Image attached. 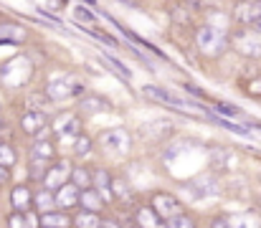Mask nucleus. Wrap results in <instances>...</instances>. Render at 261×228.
Listing matches in <instances>:
<instances>
[{"label": "nucleus", "mask_w": 261, "mask_h": 228, "mask_svg": "<svg viewBox=\"0 0 261 228\" xmlns=\"http://www.w3.org/2000/svg\"><path fill=\"white\" fill-rule=\"evenodd\" d=\"M8 203H10V211H15V213L33 211V185L31 183H15L8 193Z\"/></svg>", "instance_id": "obj_14"}, {"label": "nucleus", "mask_w": 261, "mask_h": 228, "mask_svg": "<svg viewBox=\"0 0 261 228\" xmlns=\"http://www.w3.org/2000/svg\"><path fill=\"white\" fill-rule=\"evenodd\" d=\"M91 188L101 195V200L109 206H114V193H112V172L107 167H91Z\"/></svg>", "instance_id": "obj_18"}, {"label": "nucleus", "mask_w": 261, "mask_h": 228, "mask_svg": "<svg viewBox=\"0 0 261 228\" xmlns=\"http://www.w3.org/2000/svg\"><path fill=\"white\" fill-rule=\"evenodd\" d=\"M261 18V0H233L231 20L233 26H256Z\"/></svg>", "instance_id": "obj_12"}, {"label": "nucleus", "mask_w": 261, "mask_h": 228, "mask_svg": "<svg viewBox=\"0 0 261 228\" xmlns=\"http://www.w3.org/2000/svg\"><path fill=\"white\" fill-rule=\"evenodd\" d=\"M228 51H236L244 59H261V33L254 26H233L228 31Z\"/></svg>", "instance_id": "obj_5"}, {"label": "nucleus", "mask_w": 261, "mask_h": 228, "mask_svg": "<svg viewBox=\"0 0 261 228\" xmlns=\"http://www.w3.org/2000/svg\"><path fill=\"white\" fill-rule=\"evenodd\" d=\"M33 211L41 216V213H48V211H56V195L54 190L48 188H33Z\"/></svg>", "instance_id": "obj_22"}, {"label": "nucleus", "mask_w": 261, "mask_h": 228, "mask_svg": "<svg viewBox=\"0 0 261 228\" xmlns=\"http://www.w3.org/2000/svg\"><path fill=\"white\" fill-rule=\"evenodd\" d=\"M79 193H82V190H79L74 183H64L59 190H54V195H56V208L74 213V211L79 208Z\"/></svg>", "instance_id": "obj_19"}, {"label": "nucleus", "mask_w": 261, "mask_h": 228, "mask_svg": "<svg viewBox=\"0 0 261 228\" xmlns=\"http://www.w3.org/2000/svg\"><path fill=\"white\" fill-rule=\"evenodd\" d=\"M239 89L244 96L254 99V102H261V74H254L249 79H239Z\"/></svg>", "instance_id": "obj_27"}, {"label": "nucleus", "mask_w": 261, "mask_h": 228, "mask_svg": "<svg viewBox=\"0 0 261 228\" xmlns=\"http://www.w3.org/2000/svg\"><path fill=\"white\" fill-rule=\"evenodd\" d=\"M43 94L48 96L51 104H61V102H69V99H79L82 94H87V86L74 71H56L46 81L43 86Z\"/></svg>", "instance_id": "obj_3"}, {"label": "nucleus", "mask_w": 261, "mask_h": 228, "mask_svg": "<svg viewBox=\"0 0 261 228\" xmlns=\"http://www.w3.org/2000/svg\"><path fill=\"white\" fill-rule=\"evenodd\" d=\"M71 167H74V160L71 157H56L54 162H48L46 167V175L41 180V188H48V190H59L64 183H69L71 178Z\"/></svg>", "instance_id": "obj_10"}, {"label": "nucleus", "mask_w": 261, "mask_h": 228, "mask_svg": "<svg viewBox=\"0 0 261 228\" xmlns=\"http://www.w3.org/2000/svg\"><path fill=\"white\" fill-rule=\"evenodd\" d=\"M48 132H51V137L56 140V145L71 147V142L84 132V117H82L76 109H61V112H56V117L51 119Z\"/></svg>", "instance_id": "obj_4"}, {"label": "nucleus", "mask_w": 261, "mask_h": 228, "mask_svg": "<svg viewBox=\"0 0 261 228\" xmlns=\"http://www.w3.org/2000/svg\"><path fill=\"white\" fill-rule=\"evenodd\" d=\"M104 213H91V211H74L71 228H99Z\"/></svg>", "instance_id": "obj_26"}, {"label": "nucleus", "mask_w": 261, "mask_h": 228, "mask_svg": "<svg viewBox=\"0 0 261 228\" xmlns=\"http://www.w3.org/2000/svg\"><path fill=\"white\" fill-rule=\"evenodd\" d=\"M182 89H185L188 94H193L195 99H203V102H213V99H211V96H208V94H205L203 89H198L195 84H182Z\"/></svg>", "instance_id": "obj_36"}, {"label": "nucleus", "mask_w": 261, "mask_h": 228, "mask_svg": "<svg viewBox=\"0 0 261 228\" xmlns=\"http://www.w3.org/2000/svg\"><path fill=\"white\" fill-rule=\"evenodd\" d=\"M71 216L69 211H48V213H41V228H71Z\"/></svg>", "instance_id": "obj_23"}, {"label": "nucleus", "mask_w": 261, "mask_h": 228, "mask_svg": "<svg viewBox=\"0 0 261 228\" xmlns=\"http://www.w3.org/2000/svg\"><path fill=\"white\" fill-rule=\"evenodd\" d=\"M180 190L182 193H190L193 200H208V198H216L221 195V180L216 178V172H200L185 183H180Z\"/></svg>", "instance_id": "obj_6"}, {"label": "nucleus", "mask_w": 261, "mask_h": 228, "mask_svg": "<svg viewBox=\"0 0 261 228\" xmlns=\"http://www.w3.org/2000/svg\"><path fill=\"white\" fill-rule=\"evenodd\" d=\"M48 107H51V102L43 94V89L41 91H28V96H25V112H46Z\"/></svg>", "instance_id": "obj_30"}, {"label": "nucleus", "mask_w": 261, "mask_h": 228, "mask_svg": "<svg viewBox=\"0 0 261 228\" xmlns=\"http://www.w3.org/2000/svg\"><path fill=\"white\" fill-rule=\"evenodd\" d=\"M33 71H36V69H33L31 59L20 54V56L10 59L5 66H0V79H3V84L10 86V89H23V86L31 81Z\"/></svg>", "instance_id": "obj_8"}, {"label": "nucleus", "mask_w": 261, "mask_h": 228, "mask_svg": "<svg viewBox=\"0 0 261 228\" xmlns=\"http://www.w3.org/2000/svg\"><path fill=\"white\" fill-rule=\"evenodd\" d=\"M10 183H13V170L0 165V190H3V188H8Z\"/></svg>", "instance_id": "obj_37"}, {"label": "nucleus", "mask_w": 261, "mask_h": 228, "mask_svg": "<svg viewBox=\"0 0 261 228\" xmlns=\"http://www.w3.org/2000/svg\"><path fill=\"white\" fill-rule=\"evenodd\" d=\"M94 142L104 152L129 155V150H132V132L124 130V127H107V130H99V132H96Z\"/></svg>", "instance_id": "obj_7"}, {"label": "nucleus", "mask_w": 261, "mask_h": 228, "mask_svg": "<svg viewBox=\"0 0 261 228\" xmlns=\"http://www.w3.org/2000/svg\"><path fill=\"white\" fill-rule=\"evenodd\" d=\"M94 147H96V142H94V137L89 135L87 130L71 142V157H76V160H87V157H91V152H94Z\"/></svg>", "instance_id": "obj_24"}, {"label": "nucleus", "mask_w": 261, "mask_h": 228, "mask_svg": "<svg viewBox=\"0 0 261 228\" xmlns=\"http://www.w3.org/2000/svg\"><path fill=\"white\" fill-rule=\"evenodd\" d=\"M76 211H91V213H104L107 211V203L101 200V195L94 190V188H84L79 193V208Z\"/></svg>", "instance_id": "obj_21"}, {"label": "nucleus", "mask_w": 261, "mask_h": 228, "mask_svg": "<svg viewBox=\"0 0 261 228\" xmlns=\"http://www.w3.org/2000/svg\"><path fill=\"white\" fill-rule=\"evenodd\" d=\"M69 183H74V185H76L79 190H84V188H91V167H89V165H82V162H74Z\"/></svg>", "instance_id": "obj_28"}, {"label": "nucleus", "mask_w": 261, "mask_h": 228, "mask_svg": "<svg viewBox=\"0 0 261 228\" xmlns=\"http://www.w3.org/2000/svg\"><path fill=\"white\" fill-rule=\"evenodd\" d=\"M71 15H74L76 26H82V28H94V26H99L96 13H94V10H89V5H74Z\"/></svg>", "instance_id": "obj_29"}, {"label": "nucleus", "mask_w": 261, "mask_h": 228, "mask_svg": "<svg viewBox=\"0 0 261 228\" xmlns=\"http://www.w3.org/2000/svg\"><path fill=\"white\" fill-rule=\"evenodd\" d=\"M168 228H200L198 226V221H195V216L193 213H180V216H175L168 221Z\"/></svg>", "instance_id": "obj_33"}, {"label": "nucleus", "mask_w": 261, "mask_h": 228, "mask_svg": "<svg viewBox=\"0 0 261 228\" xmlns=\"http://www.w3.org/2000/svg\"><path fill=\"white\" fill-rule=\"evenodd\" d=\"M112 193H114V206H122V208H129L137 206V190L132 188V183L124 178V175H114L112 172Z\"/></svg>", "instance_id": "obj_15"}, {"label": "nucleus", "mask_w": 261, "mask_h": 228, "mask_svg": "<svg viewBox=\"0 0 261 228\" xmlns=\"http://www.w3.org/2000/svg\"><path fill=\"white\" fill-rule=\"evenodd\" d=\"M193 46L203 59L216 61L228 51V31H223L213 23H200L193 31Z\"/></svg>", "instance_id": "obj_1"}, {"label": "nucleus", "mask_w": 261, "mask_h": 228, "mask_svg": "<svg viewBox=\"0 0 261 228\" xmlns=\"http://www.w3.org/2000/svg\"><path fill=\"white\" fill-rule=\"evenodd\" d=\"M101 59H104L107 64H112V71L119 76L122 81H132V69H129V66H124L117 56H112V54H101Z\"/></svg>", "instance_id": "obj_32"}, {"label": "nucleus", "mask_w": 261, "mask_h": 228, "mask_svg": "<svg viewBox=\"0 0 261 228\" xmlns=\"http://www.w3.org/2000/svg\"><path fill=\"white\" fill-rule=\"evenodd\" d=\"M147 206L168 223L170 218H175V216H180V213H185V203L175 195V193H170V190H150L147 193Z\"/></svg>", "instance_id": "obj_9"}, {"label": "nucleus", "mask_w": 261, "mask_h": 228, "mask_svg": "<svg viewBox=\"0 0 261 228\" xmlns=\"http://www.w3.org/2000/svg\"><path fill=\"white\" fill-rule=\"evenodd\" d=\"M208 228H231V223H228L226 213H216L208 218Z\"/></svg>", "instance_id": "obj_35"}, {"label": "nucleus", "mask_w": 261, "mask_h": 228, "mask_svg": "<svg viewBox=\"0 0 261 228\" xmlns=\"http://www.w3.org/2000/svg\"><path fill=\"white\" fill-rule=\"evenodd\" d=\"M132 228H168V223L147 203H140L132 206Z\"/></svg>", "instance_id": "obj_17"}, {"label": "nucleus", "mask_w": 261, "mask_h": 228, "mask_svg": "<svg viewBox=\"0 0 261 228\" xmlns=\"http://www.w3.org/2000/svg\"><path fill=\"white\" fill-rule=\"evenodd\" d=\"M0 165L3 167H10V170L18 165V150L8 140H0Z\"/></svg>", "instance_id": "obj_31"}, {"label": "nucleus", "mask_w": 261, "mask_h": 228, "mask_svg": "<svg viewBox=\"0 0 261 228\" xmlns=\"http://www.w3.org/2000/svg\"><path fill=\"white\" fill-rule=\"evenodd\" d=\"M112 109H114V104H112V99H107L104 94L87 91V94H82V96L76 99V112H79L82 117H89V114H107V112H112Z\"/></svg>", "instance_id": "obj_13"}, {"label": "nucleus", "mask_w": 261, "mask_h": 228, "mask_svg": "<svg viewBox=\"0 0 261 228\" xmlns=\"http://www.w3.org/2000/svg\"><path fill=\"white\" fill-rule=\"evenodd\" d=\"M25 38H28V31L20 23H13V20H3L0 23V46L3 43L20 46V43H25Z\"/></svg>", "instance_id": "obj_20"}, {"label": "nucleus", "mask_w": 261, "mask_h": 228, "mask_svg": "<svg viewBox=\"0 0 261 228\" xmlns=\"http://www.w3.org/2000/svg\"><path fill=\"white\" fill-rule=\"evenodd\" d=\"M5 228H31V226H28V221H25V213L10 211V213L5 216Z\"/></svg>", "instance_id": "obj_34"}, {"label": "nucleus", "mask_w": 261, "mask_h": 228, "mask_svg": "<svg viewBox=\"0 0 261 228\" xmlns=\"http://www.w3.org/2000/svg\"><path fill=\"white\" fill-rule=\"evenodd\" d=\"M99 228H124V226H122L117 218H112V216H104V218H101V226H99Z\"/></svg>", "instance_id": "obj_38"}, {"label": "nucleus", "mask_w": 261, "mask_h": 228, "mask_svg": "<svg viewBox=\"0 0 261 228\" xmlns=\"http://www.w3.org/2000/svg\"><path fill=\"white\" fill-rule=\"evenodd\" d=\"M56 157H59V145H56V140H54V137H48V135H43V137L33 140V142H31V147H28V160L54 162Z\"/></svg>", "instance_id": "obj_16"}, {"label": "nucleus", "mask_w": 261, "mask_h": 228, "mask_svg": "<svg viewBox=\"0 0 261 228\" xmlns=\"http://www.w3.org/2000/svg\"><path fill=\"white\" fill-rule=\"evenodd\" d=\"M231 228H261V216L251 211H241V213H226Z\"/></svg>", "instance_id": "obj_25"}, {"label": "nucleus", "mask_w": 261, "mask_h": 228, "mask_svg": "<svg viewBox=\"0 0 261 228\" xmlns=\"http://www.w3.org/2000/svg\"><path fill=\"white\" fill-rule=\"evenodd\" d=\"M254 28H256V31H259V33H261V18H259V20H256V26H254Z\"/></svg>", "instance_id": "obj_40"}, {"label": "nucleus", "mask_w": 261, "mask_h": 228, "mask_svg": "<svg viewBox=\"0 0 261 228\" xmlns=\"http://www.w3.org/2000/svg\"><path fill=\"white\" fill-rule=\"evenodd\" d=\"M142 96L150 99V102H158V104H163V107L177 109V112L185 114V117H208V109H205V107H200V104H195V102L180 96V94L173 91L170 86L145 84V86H142Z\"/></svg>", "instance_id": "obj_2"}, {"label": "nucleus", "mask_w": 261, "mask_h": 228, "mask_svg": "<svg viewBox=\"0 0 261 228\" xmlns=\"http://www.w3.org/2000/svg\"><path fill=\"white\" fill-rule=\"evenodd\" d=\"M3 130H5V119H3V114H0V135H3Z\"/></svg>", "instance_id": "obj_39"}, {"label": "nucleus", "mask_w": 261, "mask_h": 228, "mask_svg": "<svg viewBox=\"0 0 261 228\" xmlns=\"http://www.w3.org/2000/svg\"><path fill=\"white\" fill-rule=\"evenodd\" d=\"M48 124H51L48 112H23L18 119V130L28 140H38V137L48 135Z\"/></svg>", "instance_id": "obj_11"}]
</instances>
